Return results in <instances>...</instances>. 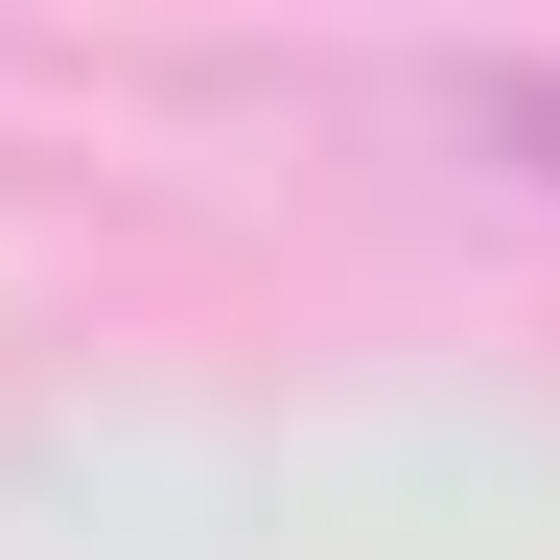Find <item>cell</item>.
<instances>
[{"label":"cell","instance_id":"6da1fadb","mask_svg":"<svg viewBox=\"0 0 560 560\" xmlns=\"http://www.w3.org/2000/svg\"><path fill=\"white\" fill-rule=\"evenodd\" d=\"M444 140H490V164L560 187V70H444Z\"/></svg>","mask_w":560,"mask_h":560}]
</instances>
